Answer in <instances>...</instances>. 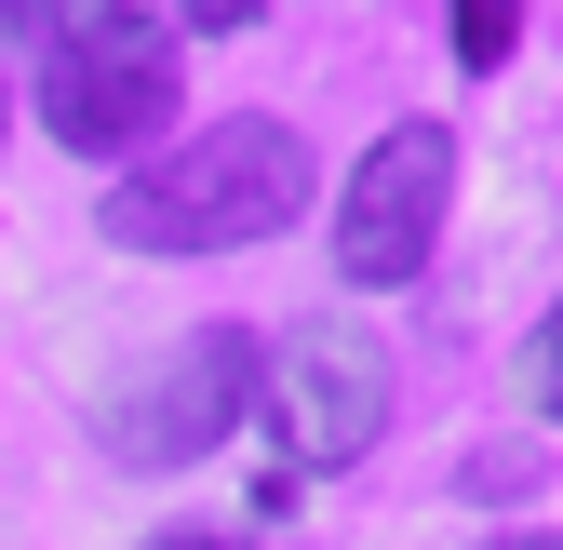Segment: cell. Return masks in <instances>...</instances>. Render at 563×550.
Returning a JSON list of instances; mask_svg holds the SVG:
<instances>
[{"instance_id": "cell-9", "label": "cell", "mask_w": 563, "mask_h": 550, "mask_svg": "<svg viewBox=\"0 0 563 550\" xmlns=\"http://www.w3.org/2000/svg\"><path fill=\"white\" fill-rule=\"evenodd\" d=\"M523 470H537V457H510V443H483V457L456 470V484H470V497H510V484H523Z\"/></svg>"}, {"instance_id": "cell-12", "label": "cell", "mask_w": 563, "mask_h": 550, "mask_svg": "<svg viewBox=\"0 0 563 550\" xmlns=\"http://www.w3.org/2000/svg\"><path fill=\"white\" fill-rule=\"evenodd\" d=\"M483 550H563V537H550V524H523V537H483Z\"/></svg>"}, {"instance_id": "cell-6", "label": "cell", "mask_w": 563, "mask_h": 550, "mask_svg": "<svg viewBox=\"0 0 563 550\" xmlns=\"http://www.w3.org/2000/svg\"><path fill=\"white\" fill-rule=\"evenodd\" d=\"M523 417H563V296H550L537 336H523Z\"/></svg>"}, {"instance_id": "cell-1", "label": "cell", "mask_w": 563, "mask_h": 550, "mask_svg": "<svg viewBox=\"0 0 563 550\" xmlns=\"http://www.w3.org/2000/svg\"><path fill=\"white\" fill-rule=\"evenodd\" d=\"M296 201H309V134L268 121V108H242V121L175 134L162 162H134L95 229L121 255H242V242H268L282 216H296Z\"/></svg>"}, {"instance_id": "cell-3", "label": "cell", "mask_w": 563, "mask_h": 550, "mask_svg": "<svg viewBox=\"0 0 563 550\" xmlns=\"http://www.w3.org/2000/svg\"><path fill=\"white\" fill-rule=\"evenodd\" d=\"M242 403H255V336L242 322H201L175 336V350H148L121 389H108V457L121 470H188V457H216L242 430Z\"/></svg>"}, {"instance_id": "cell-7", "label": "cell", "mask_w": 563, "mask_h": 550, "mask_svg": "<svg viewBox=\"0 0 563 550\" xmlns=\"http://www.w3.org/2000/svg\"><path fill=\"white\" fill-rule=\"evenodd\" d=\"M523 41V0H456V67H497Z\"/></svg>"}, {"instance_id": "cell-2", "label": "cell", "mask_w": 563, "mask_h": 550, "mask_svg": "<svg viewBox=\"0 0 563 550\" xmlns=\"http://www.w3.org/2000/svg\"><path fill=\"white\" fill-rule=\"evenodd\" d=\"M175 95H188V81H175V41H162V28H54L41 81H27L41 134L81 148V162L162 148V134H175Z\"/></svg>"}, {"instance_id": "cell-4", "label": "cell", "mask_w": 563, "mask_h": 550, "mask_svg": "<svg viewBox=\"0 0 563 550\" xmlns=\"http://www.w3.org/2000/svg\"><path fill=\"white\" fill-rule=\"evenodd\" d=\"M242 417H268V443L296 470H349L376 457V417H389V350L363 322H296L282 350L255 363V403Z\"/></svg>"}, {"instance_id": "cell-5", "label": "cell", "mask_w": 563, "mask_h": 550, "mask_svg": "<svg viewBox=\"0 0 563 550\" xmlns=\"http://www.w3.org/2000/svg\"><path fill=\"white\" fill-rule=\"evenodd\" d=\"M443 201H456V134L443 121H389L363 175L335 188V268L349 283H416L443 242Z\"/></svg>"}, {"instance_id": "cell-8", "label": "cell", "mask_w": 563, "mask_h": 550, "mask_svg": "<svg viewBox=\"0 0 563 550\" xmlns=\"http://www.w3.org/2000/svg\"><path fill=\"white\" fill-rule=\"evenodd\" d=\"M54 28H162V0H41Z\"/></svg>"}, {"instance_id": "cell-10", "label": "cell", "mask_w": 563, "mask_h": 550, "mask_svg": "<svg viewBox=\"0 0 563 550\" xmlns=\"http://www.w3.org/2000/svg\"><path fill=\"white\" fill-rule=\"evenodd\" d=\"M175 14H188V28H255L268 0H175Z\"/></svg>"}, {"instance_id": "cell-11", "label": "cell", "mask_w": 563, "mask_h": 550, "mask_svg": "<svg viewBox=\"0 0 563 550\" xmlns=\"http://www.w3.org/2000/svg\"><path fill=\"white\" fill-rule=\"evenodd\" d=\"M148 550H242L229 524H175V537H148Z\"/></svg>"}]
</instances>
